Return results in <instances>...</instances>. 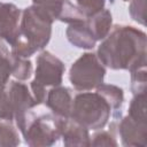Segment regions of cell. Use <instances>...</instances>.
I'll use <instances>...</instances> for the list:
<instances>
[{"label":"cell","mask_w":147,"mask_h":147,"mask_svg":"<svg viewBox=\"0 0 147 147\" xmlns=\"http://www.w3.org/2000/svg\"><path fill=\"white\" fill-rule=\"evenodd\" d=\"M96 56L113 70L146 68L147 37L142 30L131 25H115L98 47Z\"/></svg>","instance_id":"cell-1"},{"label":"cell","mask_w":147,"mask_h":147,"mask_svg":"<svg viewBox=\"0 0 147 147\" xmlns=\"http://www.w3.org/2000/svg\"><path fill=\"white\" fill-rule=\"evenodd\" d=\"M53 18L39 3H33L22 11L20 32L10 46V53L16 57L28 59L44 49L52 37Z\"/></svg>","instance_id":"cell-2"},{"label":"cell","mask_w":147,"mask_h":147,"mask_svg":"<svg viewBox=\"0 0 147 147\" xmlns=\"http://www.w3.org/2000/svg\"><path fill=\"white\" fill-rule=\"evenodd\" d=\"M40 105L26 110L15 119L26 145L31 147L53 146L60 136L57 117L52 111L39 108Z\"/></svg>","instance_id":"cell-3"},{"label":"cell","mask_w":147,"mask_h":147,"mask_svg":"<svg viewBox=\"0 0 147 147\" xmlns=\"http://www.w3.org/2000/svg\"><path fill=\"white\" fill-rule=\"evenodd\" d=\"M109 102L99 92L84 91L74 96L70 117L88 130H101L111 115Z\"/></svg>","instance_id":"cell-4"},{"label":"cell","mask_w":147,"mask_h":147,"mask_svg":"<svg viewBox=\"0 0 147 147\" xmlns=\"http://www.w3.org/2000/svg\"><path fill=\"white\" fill-rule=\"evenodd\" d=\"M65 71L64 63L48 51H42L36 60L34 78L31 82V92L38 105L45 102L48 87L59 86Z\"/></svg>","instance_id":"cell-5"},{"label":"cell","mask_w":147,"mask_h":147,"mask_svg":"<svg viewBox=\"0 0 147 147\" xmlns=\"http://www.w3.org/2000/svg\"><path fill=\"white\" fill-rule=\"evenodd\" d=\"M106 67L96 54L84 53L70 67L69 80L75 90L84 92L95 90L103 83Z\"/></svg>","instance_id":"cell-6"},{"label":"cell","mask_w":147,"mask_h":147,"mask_svg":"<svg viewBox=\"0 0 147 147\" xmlns=\"http://www.w3.org/2000/svg\"><path fill=\"white\" fill-rule=\"evenodd\" d=\"M123 146L145 147L147 145V122H138L129 115L123 117L117 126Z\"/></svg>","instance_id":"cell-7"},{"label":"cell","mask_w":147,"mask_h":147,"mask_svg":"<svg viewBox=\"0 0 147 147\" xmlns=\"http://www.w3.org/2000/svg\"><path fill=\"white\" fill-rule=\"evenodd\" d=\"M22 11L10 2H0V38L10 46L18 38Z\"/></svg>","instance_id":"cell-8"},{"label":"cell","mask_w":147,"mask_h":147,"mask_svg":"<svg viewBox=\"0 0 147 147\" xmlns=\"http://www.w3.org/2000/svg\"><path fill=\"white\" fill-rule=\"evenodd\" d=\"M57 117V116H56ZM57 124L60 129V136L67 147H87L90 146L91 136L88 129L80 123L76 122L71 117L62 118L57 117Z\"/></svg>","instance_id":"cell-9"},{"label":"cell","mask_w":147,"mask_h":147,"mask_svg":"<svg viewBox=\"0 0 147 147\" xmlns=\"http://www.w3.org/2000/svg\"><path fill=\"white\" fill-rule=\"evenodd\" d=\"M7 91L14 113V119L23 115L26 110L38 106L32 92L21 80H9L7 84Z\"/></svg>","instance_id":"cell-10"},{"label":"cell","mask_w":147,"mask_h":147,"mask_svg":"<svg viewBox=\"0 0 147 147\" xmlns=\"http://www.w3.org/2000/svg\"><path fill=\"white\" fill-rule=\"evenodd\" d=\"M72 92L65 86H54L47 91L45 105L57 117L68 118L71 114L72 107Z\"/></svg>","instance_id":"cell-11"},{"label":"cell","mask_w":147,"mask_h":147,"mask_svg":"<svg viewBox=\"0 0 147 147\" xmlns=\"http://www.w3.org/2000/svg\"><path fill=\"white\" fill-rule=\"evenodd\" d=\"M44 9L49 14L53 21H60L63 23H75L85 20L86 17L79 10V8L71 3L69 0H47L39 2Z\"/></svg>","instance_id":"cell-12"},{"label":"cell","mask_w":147,"mask_h":147,"mask_svg":"<svg viewBox=\"0 0 147 147\" xmlns=\"http://www.w3.org/2000/svg\"><path fill=\"white\" fill-rule=\"evenodd\" d=\"M65 36L69 42L77 48L92 49L96 44V40L86 23V18L69 24L65 31Z\"/></svg>","instance_id":"cell-13"},{"label":"cell","mask_w":147,"mask_h":147,"mask_svg":"<svg viewBox=\"0 0 147 147\" xmlns=\"http://www.w3.org/2000/svg\"><path fill=\"white\" fill-rule=\"evenodd\" d=\"M86 23L91 29L96 41L107 37L113 28V16L108 9H102L99 13L86 17Z\"/></svg>","instance_id":"cell-14"},{"label":"cell","mask_w":147,"mask_h":147,"mask_svg":"<svg viewBox=\"0 0 147 147\" xmlns=\"http://www.w3.org/2000/svg\"><path fill=\"white\" fill-rule=\"evenodd\" d=\"M96 92H99L110 105L113 110H117L122 107L124 101V93L123 90L119 86L113 85V84H101L95 88Z\"/></svg>","instance_id":"cell-15"},{"label":"cell","mask_w":147,"mask_h":147,"mask_svg":"<svg viewBox=\"0 0 147 147\" xmlns=\"http://www.w3.org/2000/svg\"><path fill=\"white\" fill-rule=\"evenodd\" d=\"M20 144L18 132L11 122L0 119V147H15Z\"/></svg>","instance_id":"cell-16"},{"label":"cell","mask_w":147,"mask_h":147,"mask_svg":"<svg viewBox=\"0 0 147 147\" xmlns=\"http://www.w3.org/2000/svg\"><path fill=\"white\" fill-rule=\"evenodd\" d=\"M13 55V54H11ZM32 75V63L28 59L16 57L13 55L11 59V76L21 82L29 79Z\"/></svg>","instance_id":"cell-17"},{"label":"cell","mask_w":147,"mask_h":147,"mask_svg":"<svg viewBox=\"0 0 147 147\" xmlns=\"http://www.w3.org/2000/svg\"><path fill=\"white\" fill-rule=\"evenodd\" d=\"M127 115L138 122H146V92L133 95Z\"/></svg>","instance_id":"cell-18"},{"label":"cell","mask_w":147,"mask_h":147,"mask_svg":"<svg viewBox=\"0 0 147 147\" xmlns=\"http://www.w3.org/2000/svg\"><path fill=\"white\" fill-rule=\"evenodd\" d=\"M7 84L0 85V119L13 122L14 113L11 109V105H10V100L7 91Z\"/></svg>","instance_id":"cell-19"},{"label":"cell","mask_w":147,"mask_h":147,"mask_svg":"<svg viewBox=\"0 0 147 147\" xmlns=\"http://www.w3.org/2000/svg\"><path fill=\"white\" fill-rule=\"evenodd\" d=\"M98 131V130H96ZM118 142L114 134V129L110 131H98L91 137L90 146H117Z\"/></svg>","instance_id":"cell-20"},{"label":"cell","mask_w":147,"mask_h":147,"mask_svg":"<svg viewBox=\"0 0 147 147\" xmlns=\"http://www.w3.org/2000/svg\"><path fill=\"white\" fill-rule=\"evenodd\" d=\"M106 0H77V7L85 17H90L105 9Z\"/></svg>","instance_id":"cell-21"},{"label":"cell","mask_w":147,"mask_h":147,"mask_svg":"<svg viewBox=\"0 0 147 147\" xmlns=\"http://www.w3.org/2000/svg\"><path fill=\"white\" fill-rule=\"evenodd\" d=\"M131 91L133 95L146 92V69H137L131 71Z\"/></svg>","instance_id":"cell-22"},{"label":"cell","mask_w":147,"mask_h":147,"mask_svg":"<svg viewBox=\"0 0 147 147\" xmlns=\"http://www.w3.org/2000/svg\"><path fill=\"white\" fill-rule=\"evenodd\" d=\"M129 13L136 22L145 25V0H131Z\"/></svg>","instance_id":"cell-23"},{"label":"cell","mask_w":147,"mask_h":147,"mask_svg":"<svg viewBox=\"0 0 147 147\" xmlns=\"http://www.w3.org/2000/svg\"><path fill=\"white\" fill-rule=\"evenodd\" d=\"M11 59L13 55L0 56V85H6L11 76Z\"/></svg>","instance_id":"cell-24"},{"label":"cell","mask_w":147,"mask_h":147,"mask_svg":"<svg viewBox=\"0 0 147 147\" xmlns=\"http://www.w3.org/2000/svg\"><path fill=\"white\" fill-rule=\"evenodd\" d=\"M10 54L11 53L9 52L8 47L6 46V41L0 38V56H7V55H10Z\"/></svg>","instance_id":"cell-25"},{"label":"cell","mask_w":147,"mask_h":147,"mask_svg":"<svg viewBox=\"0 0 147 147\" xmlns=\"http://www.w3.org/2000/svg\"><path fill=\"white\" fill-rule=\"evenodd\" d=\"M33 3H39V2H42V1H47V0H32Z\"/></svg>","instance_id":"cell-26"},{"label":"cell","mask_w":147,"mask_h":147,"mask_svg":"<svg viewBox=\"0 0 147 147\" xmlns=\"http://www.w3.org/2000/svg\"><path fill=\"white\" fill-rule=\"evenodd\" d=\"M124 1H131V0H124Z\"/></svg>","instance_id":"cell-27"}]
</instances>
